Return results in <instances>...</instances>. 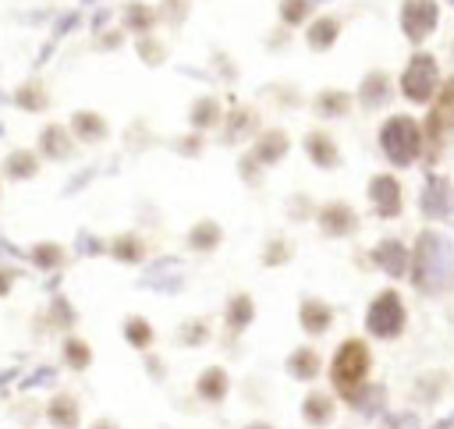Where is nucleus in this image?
<instances>
[{"label":"nucleus","mask_w":454,"mask_h":429,"mask_svg":"<svg viewBox=\"0 0 454 429\" xmlns=\"http://www.w3.org/2000/svg\"><path fill=\"white\" fill-rule=\"evenodd\" d=\"M376 429H419V415L415 411H387L383 418H376Z\"/></svg>","instance_id":"58836bf2"},{"label":"nucleus","mask_w":454,"mask_h":429,"mask_svg":"<svg viewBox=\"0 0 454 429\" xmlns=\"http://www.w3.org/2000/svg\"><path fill=\"white\" fill-rule=\"evenodd\" d=\"M450 4H454V0H450Z\"/></svg>","instance_id":"3c124183"},{"label":"nucleus","mask_w":454,"mask_h":429,"mask_svg":"<svg viewBox=\"0 0 454 429\" xmlns=\"http://www.w3.org/2000/svg\"><path fill=\"white\" fill-rule=\"evenodd\" d=\"M35 383H53V369L43 365L39 372H32V379H25V386H35Z\"/></svg>","instance_id":"a18cd8bd"},{"label":"nucleus","mask_w":454,"mask_h":429,"mask_svg":"<svg viewBox=\"0 0 454 429\" xmlns=\"http://www.w3.org/2000/svg\"><path fill=\"white\" fill-rule=\"evenodd\" d=\"M408 330V308L401 291L383 287L372 294V301L365 305V333L376 340H397Z\"/></svg>","instance_id":"7ed1b4c3"},{"label":"nucleus","mask_w":454,"mask_h":429,"mask_svg":"<svg viewBox=\"0 0 454 429\" xmlns=\"http://www.w3.org/2000/svg\"><path fill=\"white\" fill-rule=\"evenodd\" d=\"M138 53H142V60L145 64H160L167 53H163V46L160 43H153V39H138Z\"/></svg>","instance_id":"a19ab883"},{"label":"nucleus","mask_w":454,"mask_h":429,"mask_svg":"<svg viewBox=\"0 0 454 429\" xmlns=\"http://www.w3.org/2000/svg\"><path fill=\"white\" fill-rule=\"evenodd\" d=\"M380 149L387 152V160L394 167H411L422 152V131L411 117L404 113H394L383 128H380Z\"/></svg>","instance_id":"20e7f679"},{"label":"nucleus","mask_w":454,"mask_h":429,"mask_svg":"<svg viewBox=\"0 0 454 429\" xmlns=\"http://www.w3.org/2000/svg\"><path fill=\"white\" fill-rule=\"evenodd\" d=\"M450 124H454V78L443 85L440 103H436V106L429 110V117H426V145H429V152H433V156L440 152V145H443V138H447Z\"/></svg>","instance_id":"1a4fd4ad"},{"label":"nucleus","mask_w":454,"mask_h":429,"mask_svg":"<svg viewBox=\"0 0 454 429\" xmlns=\"http://www.w3.org/2000/svg\"><path fill=\"white\" fill-rule=\"evenodd\" d=\"M440 21V7L436 0H404L401 4V32L411 43H422Z\"/></svg>","instance_id":"0eeeda50"},{"label":"nucleus","mask_w":454,"mask_h":429,"mask_svg":"<svg viewBox=\"0 0 454 429\" xmlns=\"http://www.w3.org/2000/svg\"><path fill=\"white\" fill-rule=\"evenodd\" d=\"M74 248H78L82 255H99V252H103V241L82 230V234H78V241H74Z\"/></svg>","instance_id":"79ce46f5"},{"label":"nucleus","mask_w":454,"mask_h":429,"mask_svg":"<svg viewBox=\"0 0 454 429\" xmlns=\"http://www.w3.org/2000/svg\"><path fill=\"white\" fill-rule=\"evenodd\" d=\"M305 11H309V0H280V18H284V25H298V21L305 18Z\"/></svg>","instance_id":"ea45409f"},{"label":"nucleus","mask_w":454,"mask_h":429,"mask_svg":"<svg viewBox=\"0 0 454 429\" xmlns=\"http://www.w3.org/2000/svg\"><path fill=\"white\" fill-rule=\"evenodd\" d=\"M348 408L358 411V415H365V418H383V415H387V386L369 379V383L351 397Z\"/></svg>","instance_id":"aec40b11"},{"label":"nucleus","mask_w":454,"mask_h":429,"mask_svg":"<svg viewBox=\"0 0 454 429\" xmlns=\"http://www.w3.org/2000/svg\"><path fill=\"white\" fill-rule=\"evenodd\" d=\"M145 369H149V376H153V379H163V376H167L163 362H160V358H153V355H145Z\"/></svg>","instance_id":"c03bdc74"},{"label":"nucleus","mask_w":454,"mask_h":429,"mask_svg":"<svg viewBox=\"0 0 454 429\" xmlns=\"http://www.w3.org/2000/svg\"><path fill=\"white\" fill-rule=\"evenodd\" d=\"M71 131L78 138H85V142H99V138H106V121L99 113H92V110H78L71 117Z\"/></svg>","instance_id":"cd10ccee"},{"label":"nucleus","mask_w":454,"mask_h":429,"mask_svg":"<svg viewBox=\"0 0 454 429\" xmlns=\"http://www.w3.org/2000/svg\"><path fill=\"white\" fill-rule=\"evenodd\" d=\"M14 280H18V269H14V266H0V298H7V294H11Z\"/></svg>","instance_id":"37998d69"},{"label":"nucleus","mask_w":454,"mask_h":429,"mask_svg":"<svg viewBox=\"0 0 454 429\" xmlns=\"http://www.w3.org/2000/svg\"><path fill=\"white\" fill-rule=\"evenodd\" d=\"M411 287L422 294H440L454 284V245L440 230H422L411 245Z\"/></svg>","instance_id":"f257e3e1"},{"label":"nucleus","mask_w":454,"mask_h":429,"mask_svg":"<svg viewBox=\"0 0 454 429\" xmlns=\"http://www.w3.org/2000/svg\"><path fill=\"white\" fill-rule=\"evenodd\" d=\"M46 323H50L53 330H71V326L78 323V312H74V305H71L64 294H53V301H50V308H46Z\"/></svg>","instance_id":"7c9ffc66"},{"label":"nucleus","mask_w":454,"mask_h":429,"mask_svg":"<svg viewBox=\"0 0 454 429\" xmlns=\"http://www.w3.org/2000/svg\"><path fill=\"white\" fill-rule=\"evenodd\" d=\"M0 131H4V128H0Z\"/></svg>","instance_id":"8fccbe9b"},{"label":"nucleus","mask_w":454,"mask_h":429,"mask_svg":"<svg viewBox=\"0 0 454 429\" xmlns=\"http://www.w3.org/2000/svg\"><path fill=\"white\" fill-rule=\"evenodd\" d=\"M39 149L50 160H67L71 156V135H67V128L64 124H46L43 135H39Z\"/></svg>","instance_id":"b1692460"},{"label":"nucleus","mask_w":454,"mask_h":429,"mask_svg":"<svg viewBox=\"0 0 454 429\" xmlns=\"http://www.w3.org/2000/svg\"><path fill=\"white\" fill-rule=\"evenodd\" d=\"M220 241H223V227L216 223V220H195L192 227H188V234H184V245L192 248V252H199V255H206V252H213V248H220Z\"/></svg>","instance_id":"6ab92c4d"},{"label":"nucleus","mask_w":454,"mask_h":429,"mask_svg":"<svg viewBox=\"0 0 454 429\" xmlns=\"http://www.w3.org/2000/svg\"><path fill=\"white\" fill-rule=\"evenodd\" d=\"M316 110H319L323 117H344V113L351 110V96H348V92H323V96L316 99Z\"/></svg>","instance_id":"72a5a7b5"},{"label":"nucleus","mask_w":454,"mask_h":429,"mask_svg":"<svg viewBox=\"0 0 454 429\" xmlns=\"http://www.w3.org/2000/svg\"><path fill=\"white\" fill-rule=\"evenodd\" d=\"M358 99H362V106H380V103H387V99H390V82H387V74H383V71L365 74L362 85H358Z\"/></svg>","instance_id":"a878e982"},{"label":"nucleus","mask_w":454,"mask_h":429,"mask_svg":"<svg viewBox=\"0 0 454 429\" xmlns=\"http://www.w3.org/2000/svg\"><path fill=\"white\" fill-rule=\"evenodd\" d=\"M365 195H369L372 213L380 220H397L401 209H404V191H401V181L394 174H372Z\"/></svg>","instance_id":"423d86ee"},{"label":"nucleus","mask_w":454,"mask_h":429,"mask_svg":"<svg viewBox=\"0 0 454 429\" xmlns=\"http://www.w3.org/2000/svg\"><path fill=\"white\" fill-rule=\"evenodd\" d=\"M106 252H110L117 262L135 266V262H142V259H145V241H142L138 234H117V238L106 245Z\"/></svg>","instance_id":"393cba45"},{"label":"nucleus","mask_w":454,"mask_h":429,"mask_svg":"<svg viewBox=\"0 0 454 429\" xmlns=\"http://www.w3.org/2000/svg\"><path fill=\"white\" fill-rule=\"evenodd\" d=\"M298 326L309 337H323L333 326V308L323 298H301V305H298Z\"/></svg>","instance_id":"2eb2a0df"},{"label":"nucleus","mask_w":454,"mask_h":429,"mask_svg":"<svg viewBox=\"0 0 454 429\" xmlns=\"http://www.w3.org/2000/svg\"><path fill=\"white\" fill-rule=\"evenodd\" d=\"M227 138H238V135H245V131H252V124H255V113L248 110V106H234L231 110V117H227Z\"/></svg>","instance_id":"4c0bfd02"},{"label":"nucleus","mask_w":454,"mask_h":429,"mask_svg":"<svg viewBox=\"0 0 454 429\" xmlns=\"http://www.w3.org/2000/svg\"><path fill=\"white\" fill-rule=\"evenodd\" d=\"M337 418V397L330 390H309L301 397V422L312 429H326Z\"/></svg>","instance_id":"ddd939ff"},{"label":"nucleus","mask_w":454,"mask_h":429,"mask_svg":"<svg viewBox=\"0 0 454 429\" xmlns=\"http://www.w3.org/2000/svg\"><path fill=\"white\" fill-rule=\"evenodd\" d=\"M89 429H121V422H117V418H110V415H99V418H92V422H89Z\"/></svg>","instance_id":"49530a36"},{"label":"nucleus","mask_w":454,"mask_h":429,"mask_svg":"<svg viewBox=\"0 0 454 429\" xmlns=\"http://www.w3.org/2000/svg\"><path fill=\"white\" fill-rule=\"evenodd\" d=\"M220 121V103L213 99V96H202L195 106H192V128L195 131H206L209 124H216Z\"/></svg>","instance_id":"2f4dec72"},{"label":"nucleus","mask_w":454,"mask_h":429,"mask_svg":"<svg viewBox=\"0 0 454 429\" xmlns=\"http://www.w3.org/2000/svg\"><path fill=\"white\" fill-rule=\"evenodd\" d=\"M241 429H277V425H273L270 418H252V422H245Z\"/></svg>","instance_id":"09e8293b"},{"label":"nucleus","mask_w":454,"mask_h":429,"mask_svg":"<svg viewBox=\"0 0 454 429\" xmlns=\"http://www.w3.org/2000/svg\"><path fill=\"white\" fill-rule=\"evenodd\" d=\"M60 362H64V369H71V372H85V369L92 365V347H89V340L67 333V337L60 340Z\"/></svg>","instance_id":"5701e85b"},{"label":"nucleus","mask_w":454,"mask_h":429,"mask_svg":"<svg viewBox=\"0 0 454 429\" xmlns=\"http://www.w3.org/2000/svg\"><path fill=\"white\" fill-rule=\"evenodd\" d=\"M372 372V351L362 337H344L337 344V351L330 355L326 376H330V394L344 404H351V397L369 383Z\"/></svg>","instance_id":"f03ea898"},{"label":"nucleus","mask_w":454,"mask_h":429,"mask_svg":"<svg viewBox=\"0 0 454 429\" xmlns=\"http://www.w3.org/2000/svg\"><path fill=\"white\" fill-rule=\"evenodd\" d=\"M43 415H46V422H50L53 429H78V425H82V401H78L71 390H57V394L46 401Z\"/></svg>","instance_id":"f8f14e48"},{"label":"nucleus","mask_w":454,"mask_h":429,"mask_svg":"<svg viewBox=\"0 0 454 429\" xmlns=\"http://www.w3.org/2000/svg\"><path fill=\"white\" fill-rule=\"evenodd\" d=\"M287 145H291V142H287V135H284L280 128H270V131H262V135H259V142L252 145V152H248V156H252L259 167H273V163H280V160H284Z\"/></svg>","instance_id":"a211bd4d"},{"label":"nucleus","mask_w":454,"mask_h":429,"mask_svg":"<svg viewBox=\"0 0 454 429\" xmlns=\"http://www.w3.org/2000/svg\"><path fill=\"white\" fill-rule=\"evenodd\" d=\"M337 32H340V21L337 18H319V21H312V28H309V46L312 50H330L333 46V39H337Z\"/></svg>","instance_id":"c756f323"},{"label":"nucleus","mask_w":454,"mask_h":429,"mask_svg":"<svg viewBox=\"0 0 454 429\" xmlns=\"http://www.w3.org/2000/svg\"><path fill=\"white\" fill-rule=\"evenodd\" d=\"M419 209L429 220H447L454 213V188H450V181L443 174H429L426 177L422 195H419Z\"/></svg>","instance_id":"6e6552de"},{"label":"nucleus","mask_w":454,"mask_h":429,"mask_svg":"<svg viewBox=\"0 0 454 429\" xmlns=\"http://www.w3.org/2000/svg\"><path fill=\"white\" fill-rule=\"evenodd\" d=\"M436 82H440V71H436V60L429 53H415L401 74V92L404 99L411 103H426L433 92H436Z\"/></svg>","instance_id":"39448f33"},{"label":"nucleus","mask_w":454,"mask_h":429,"mask_svg":"<svg viewBox=\"0 0 454 429\" xmlns=\"http://www.w3.org/2000/svg\"><path fill=\"white\" fill-rule=\"evenodd\" d=\"M316 223L326 238H348L358 230V213L348 202H326L316 209Z\"/></svg>","instance_id":"9b49d317"},{"label":"nucleus","mask_w":454,"mask_h":429,"mask_svg":"<svg viewBox=\"0 0 454 429\" xmlns=\"http://www.w3.org/2000/svg\"><path fill=\"white\" fill-rule=\"evenodd\" d=\"M195 397L202 404H223L231 397V376L223 365H206L199 376H195Z\"/></svg>","instance_id":"4468645a"},{"label":"nucleus","mask_w":454,"mask_h":429,"mask_svg":"<svg viewBox=\"0 0 454 429\" xmlns=\"http://www.w3.org/2000/svg\"><path fill=\"white\" fill-rule=\"evenodd\" d=\"M28 259H32L35 269H60L64 259H67V252H64V245H57V241H35V245L28 248Z\"/></svg>","instance_id":"bb28decb"},{"label":"nucleus","mask_w":454,"mask_h":429,"mask_svg":"<svg viewBox=\"0 0 454 429\" xmlns=\"http://www.w3.org/2000/svg\"><path fill=\"white\" fill-rule=\"evenodd\" d=\"M177 337H181V344H188V347H202V344L209 340V326H206V319H188V323L177 330Z\"/></svg>","instance_id":"e433bc0d"},{"label":"nucleus","mask_w":454,"mask_h":429,"mask_svg":"<svg viewBox=\"0 0 454 429\" xmlns=\"http://www.w3.org/2000/svg\"><path fill=\"white\" fill-rule=\"evenodd\" d=\"M121 333H124V340H128L135 351H142V355H149V347L156 344V330H153V323H149L145 316H128V319L121 323Z\"/></svg>","instance_id":"4be33fe9"},{"label":"nucleus","mask_w":454,"mask_h":429,"mask_svg":"<svg viewBox=\"0 0 454 429\" xmlns=\"http://www.w3.org/2000/svg\"><path fill=\"white\" fill-rule=\"evenodd\" d=\"M369 259H372V266L376 269H383L387 277H408V269H411V252H408V245L404 241H397V238H383V241H376L372 248H369Z\"/></svg>","instance_id":"9d476101"},{"label":"nucleus","mask_w":454,"mask_h":429,"mask_svg":"<svg viewBox=\"0 0 454 429\" xmlns=\"http://www.w3.org/2000/svg\"><path fill=\"white\" fill-rule=\"evenodd\" d=\"M35 170H39V160H35V152H28V149H14V152L4 160V174H7L11 181H28V177H35Z\"/></svg>","instance_id":"c85d7f7f"},{"label":"nucleus","mask_w":454,"mask_h":429,"mask_svg":"<svg viewBox=\"0 0 454 429\" xmlns=\"http://www.w3.org/2000/svg\"><path fill=\"white\" fill-rule=\"evenodd\" d=\"M177 149H181L184 156H195V152H199V138H195V135H192V138H181Z\"/></svg>","instance_id":"de8ad7c7"},{"label":"nucleus","mask_w":454,"mask_h":429,"mask_svg":"<svg viewBox=\"0 0 454 429\" xmlns=\"http://www.w3.org/2000/svg\"><path fill=\"white\" fill-rule=\"evenodd\" d=\"M284 369H287V376L291 379H298V383H312V379H319V372H323V355L316 351V347H294L287 358H284Z\"/></svg>","instance_id":"dca6fc26"},{"label":"nucleus","mask_w":454,"mask_h":429,"mask_svg":"<svg viewBox=\"0 0 454 429\" xmlns=\"http://www.w3.org/2000/svg\"><path fill=\"white\" fill-rule=\"evenodd\" d=\"M252 319H255V301H252V294H248V291L231 294V298H227V305H223V323H227V333H231V337L245 333V330L252 326Z\"/></svg>","instance_id":"f3484780"},{"label":"nucleus","mask_w":454,"mask_h":429,"mask_svg":"<svg viewBox=\"0 0 454 429\" xmlns=\"http://www.w3.org/2000/svg\"><path fill=\"white\" fill-rule=\"evenodd\" d=\"M305 152H309V160H312L316 167H323V170H333V167L340 163L337 142H333L326 131H312V135L305 138Z\"/></svg>","instance_id":"412c9836"},{"label":"nucleus","mask_w":454,"mask_h":429,"mask_svg":"<svg viewBox=\"0 0 454 429\" xmlns=\"http://www.w3.org/2000/svg\"><path fill=\"white\" fill-rule=\"evenodd\" d=\"M291 262V245H287V238H270L266 245H262V266H270V269H277V266H287Z\"/></svg>","instance_id":"473e14b6"},{"label":"nucleus","mask_w":454,"mask_h":429,"mask_svg":"<svg viewBox=\"0 0 454 429\" xmlns=\"http://www.w3.org/2000/svg\"><path fill=\"white\" fill-rule=\"evenodd\" d=\"M14 103H18L21 110H43V106H46V89H43L39 82H25V85L14 92Z\"/></svg>","instance_id":"f704fd0d"},{"label":"nucleus","mask_w":454,"mask_h":429,"mask_svg":"<svg viewBox=\"0 0 454 429\" xmlns=\"http://www.w3.org/2000/svg\"><path fill=\"white\" fill-rule=\"evenodd\" d=\"M156 18H160V14H156L153 7H145V4H131V7L124 11V25H128V28H138V32H145L149 25H156Z\"/></svg>","instance_id":"c9c22d12"}]
</instances>
